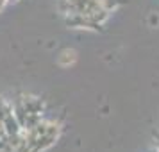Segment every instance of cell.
<instances>
[{
    "instance_id": "1",
    "label": "cell",
    "mask_w": 159,
    "mask_h": 152,
    "mask_svg": "<svg viewBox=\"0 0 159 152\" xmlns=\"http://www.w3.org/2000/svg\"><path fill=\"white\" fill-rule=\"evenodd\" d=\"M54 141H56V136H52V134H48V132H45V134H41V136L34 141V145L30 147V152H41V150H45V149L52 147Z\"/></svg>"
},
{
    "instance_id": "2",
    "label": "cell",
    "mask_w": 159,
    "mask_h": 152,
    "mask_svg": "<svg viewBox=\"0 0 159 152\" xmlns=\"http://www.w3.org/2000/svg\"><path fill=\"white\" fill-rule=\"evenodd\" d=\"M75 59H77V52L66 48V50H63L61 54H59L57 63L61 66H70V65H73V63H75Z\"/></svg>"
},
{
    "instance_id": "3",
    "label": "cell",
    "mask_w": 159,
    "mask_h": 152,
    "mask_svg": "<svg viewBox=\"0 0 159 152\" xmlns=\"http://www.w3.org/2000/svg\"><path fill=\"white\" fill-rule=\"evenodd\" d=\"M97 2L100 4V7L107 9V11H113L118 6H122V0H97Z\"/></svg>"
},
{
    "instance_id": "4",
    "label": "cell",
    "mask_w": 159,
    "mask_h": 152,
    "mask_svg": "<svg viewBox=\"0 0 159 152\" xmlns=\"http://www.w3.org/2000/svg\"><path fill=\"white\" fill-rule=\"evenodd\" d=\"M150 23H152V25H154V23L157 25V23H159V18H157L156 15H152V16H150Z\"/></svg>"
},
{
    "instance_id": "5",
    "label": "cell",
    "mask_w": 159,
    "mask_h": 152,
    "mask_svg": "<svg viewBox=\"0 0 159 152\" xmlns=\"http://www.w3.org/2000/svg\"><path fill=\"white\" fill-rule=\"evenodd\" d=\"M6 2H7V0H0V11L4 9V6H6Z\"/></svg>"
},
{
    "instance_id": "6",
    "label": "cell",
    "mask_w": 159,
    "mask_h": 152,
    "mask_svg": "<svg viewBox=\"0 0 159 152\" xmlns=\"http://www.w3.org/2000/svg\"><path fill=\"white\" fill-rule=\"evenodd\" d=\"M157 149H159V141H157Z\"/></svg>"
},
{
    "instance_id": "7",
    "label": "cell",
    "mask_w": 159,
    "mask_h": 152,
    "mask_svg": "<svg viewBox=\"0 0 159 152\" xmlns=\"http://www.w3.org/2000/svg\"><path fill=\"white\" fill-rule=\"evenodd\" d=\"M2 152H7V150H2Z\"/></svg>"
}]
</instances>
